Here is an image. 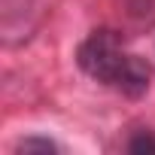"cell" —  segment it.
<instances>
[{
    "instance_id": "cell-1",
    "label": "cell",
    "mask_w": 155,
    "mask_h": 155,
    "mask_svg": "<svg viewBox=\"0 0 155 155\" xmlns=\"http://www.w3.org/2000/svg\"><path fill=\"white\" fill-rule=\"evenodd\" d=\"M76 64H79L82 73L91 76L94 82L110 85V88H116L125 97H143L149 91V82H152L149 64L140 55L128 52L122 37L116 31H110V28L91 31L79 43V49H76Z\"/></svg>"
},
{
    "instance_id": "cell-2",
    "label": "cell",
    "mask_w": 155,
    "mask_h": 155,
    "mask_svg": "<svg viewBox=\"0 0 155 155\" xmlns=\"http://www.w3.org/2000/svg\"><path fill=\"white\" fill-rule=\"evenodd\" d=\"M58 146L52 140H43V137H28L18 143V152H55Z\"/></svg>"
},
{
    "instance_id": "cell-3",
    "label": "cell",
    "mask_w": 155,
    "mask_h": 155,
    "mask_svg": "<svg viewBox=\"0 0 155 155\" xmlns=\"http://www.w3.org/2000/svg\"><path fill=\"white\" fill-rule=\"evenodd\" d=\"M155 152V137L149 134V131H140L137 137H131V143H128V152Z\"/></svg>"
}]
</instances>
